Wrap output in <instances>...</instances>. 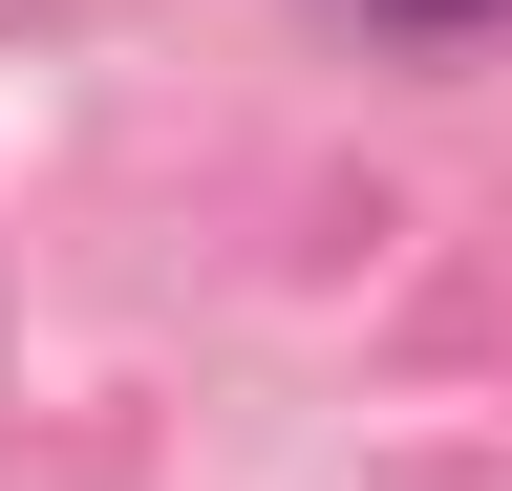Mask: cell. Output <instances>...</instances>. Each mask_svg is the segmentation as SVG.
I'll return each mask as SVG.
<instances>
[{
	"instance_id": "cell-1",
	"label": "cell",
	"mask_w": 512,
	"mask_h": 491,
	"mask_svg": "<svg viewBox=\"0 0 512 491\" xmlns=\"http://www.w3.org/2000/svg\"><path fill=\"white\" fill-rule=\"evenodd\" d=\"M384 22H491V0H384Z\"/></svg>"
}]
</instances>
